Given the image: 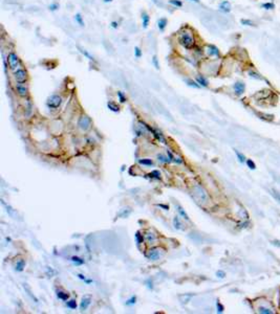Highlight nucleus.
I'll return each mask as SVG.
<instances>
[{"label":"nucleus","instance_id":"1","mask_svg":"<svg viewBox=\"0 0 280 314\" xmlns=\"http://www.w3.org/2000/svg\"><path fill=\"white\" fill-rule=\"evenodd\" d=\"M178 43L186 49H192L195 46V39L189 31H183L178 36Z\"/></svg>","mask_w":280,"mask_h":314},{"label":"nucleus","instance_id":"2","mask_svg":"<svg viewBox=\"0 0 280 314\" xmlns=\"http://www.w3.org/2000/svg\"><path fill=\"white\" fill-rule=\"evenodd\" d=\"M6 61H7V63H9V68H11V70H13V71H15V70H17L18 68L22 67L21 66V60L19 59V57L17 56V54L14 52H9L7 58H6Z\"/></svg>","mask_w":280,"mask_h":314},{"label":"nucleus","instance_id":"3","mask_svg":"<svg viewBox=\"0 0 280 314\" xmlns=\"http://www.w3.org/2000/svg\"><path fill=\"white\" fill-rule=\"evenodd\" d=\"M13 78L15 80L16 82L18 83H25L28 81V71L24 69V68H18L17 70L13 71Z\"/></svg>","mask_w":280,"mask_h":314},{"label":"nucleus","instance_id":"4","mask_svg":"<svg viewBox=\"0 0 280 314\" xmlns=\"http://www.w3.org/2000/svg\"><path fill=\"white\" fill-rule=\"evenodd\" d=\"M193 196L194 198L197 200V202H201V203H205L207 202L208 196L205 192V189L199 185H196L193 189Z\"/></svg>","mask_w":280,"mask_h":314},{"label":"nucleus","instance_id":"5","mask_svg":"<svg viewBox=\"0 0 280 314\" xmlns=\"http://www.w3.org/2000/svg\"><path fill=\"white\" fill-rule=\"evenodd\" d=\"M61 104H62V98L56 94L48 98V100L46 102L47 107L50 108V109H57V108H59V107L61 106Z\"/></svg>","mask_w":280,"mask_h":314},{"label":"nucleus","instance_id":"6","mask_svg":"<svg viewBox=\"0 0 280 314\" xmlns=\"http://www.w3.org/2000/svg\"><path fill=\"white\" fill-rule=\"evenodd\" d=\"M15 88H16V90H17V93L19 94V96H21V98H26L28 95V87L25 83L16 82Z\"/></svg>","mask_w":280,"mask_h":314},{"label":"nucleus","instance_id":"7","mask_svg":"<svg viewBox=\"0 0 280 314\" xmlns=\"http://www.w3.org/2000/svg\"><path fill=\"white\" fill-rule=\"evenodd\" d=\"M90 125H92V119H89L87 115H82L79 119V122H78V126L79 128L83 131H86L90 128Z\"/></svg>","mask_w":280,"mask_h":314},{"label":"nucleus","instance_id":"8","mask_svg":"<svg viewBox=\"0 0 280 314\" xmlns=\"http://www.w3.org/2000/svg\"><path fill=\"white\" fill-rule=\"evenodd\" d=\"M160 251H161V250L158 249V248H152V249L148 250V252H147V254H146L147 259L151 260V261H156V260H158V258L161 256V252H160Z\"/></svg>","mask_w":280,"mask_h":314},{"label":"nucleus","instance_id":"9","mask_svg":"<svg viewBox=\"0 0 280 314\" xmlns=\"http://www.w3.org/2000/svg\"><path fill=\"white\" fill-rule=\"evenodd\" d=\"M90 303H92V297L88 295H86L84 296L82 299V301H81V304H80V310L81 311H85L86 309L88 308L89 305H90Z\"/></svg>","mask_w":280,"mask_h":314},{"label":"nucleus","instance_id":"10","mask_svg":"<svg viewBox=\"0 0 280 314\" xmlns=\"http://www.w3.org/2000/svg\"><path fill=\"white\" fill-rule=\"evenodd\" d=\"M206 52H207V54L210 56V57H219V56H220L219 49L214 45H208Z\"/></svg>","mask_w":280,"mask_h":314},{"label":"nucleus","instance_id":"11","mask_svg":"<svg viewBox=\"0 0 280 314\" xmlns=\"http://www.w3.org/2000/svg\"><path fill=\"white\" fill-rule=\"evenodd\" d=\"M233 87H234L235 93H236L237 95H241L244 92V90H246V86H244V83H241V82L235 83Z\"/></svg>","mask_w":280,"mask_h":314},{"label":"nucleus","instance_id":"12","mask_svg":"<svg viewBox=\"0 0 280 314\" xmlns=\"http://www.w3.org/2000/svg\"><path fill=\"white\" fill-rule=\"evenodd\" d=\"M219 11H221L223 13H230L231 12V3L227 1V0L221 1L219 3Z\"/></svg>","mask_w":280,"mask_h":314},{"label":"nucleus","instance_id":"13","mask_svg":"<svg viewBox=\"0 0 280 314\" xmlns=\"http://www.w3.org/2000/svg\"><path fill=\"white\" fill-rule=\"evenodd\" d=\"M150 131H152L153 132V135H154V137L156 138V139L160 141V143H166V138L163 136V134H162L161 132L158 131V130H154V129H151L149 128Z\"/></svg>","mask_w":280,"mask_h":314},{"label":"nucleus","instance_id":"14","mask_svg":"<svg viewBox=\"0 0 280 314\" xmlns=\"http://www.w3.org/2000/svg\"><path fill=\"white\" fill-rule=\"evenodd\" d=\"M149 21H150L149 15H148L146 12L142 13V26H143V28L148 27V25H149Z\"/></svg>","mask_w":280,"mask_h":314},{"label":"nucleus","instance_id":"15","mask_svg":"<svg viewBox=\"0 0 280 314\" xmlns=\"http://www.w3.org/2000/svg\"><path fill=\"white\" fill-rule=\"evenodd\" d=\"M145 239L148 241L149 244H153L156 241V236L152 232H147L146 235H145Z\"/></svg>","mask_w":280,"mask_h":314},{"label":"nucleus","instance_id":"16","mask_svg":"<svg viewBox=\"0 0 280 314\" xmlns=\"http://www.w3.org/2000/svg\"><path fill=\"white\" fill-rule=\"evenodd\" d=\"M56 293H57L58 299H62V301H67L68 297H69V294H68L67 292H64L63 290H61V289H58L57 291H56Z\"/></svg>","mask_w":280,"mask_h":314},{"label":"nucleus","instance_id":"17","mask_svg":"<svg viewBox=\"0 0 280 314\" xmlns=\"http://www.w3.org/2000/svg\"><path fill=\"white\" fill-rule=\"evenodd\" d=\"M166 26H167V19H166V18H161L158 21V29L163 31L165 29V28H166Z\"/></svg>","mask_w":280,"mask_h":314},{"label":"nucleus","instance_id":"18","mask_svg":"<svg viewBox=\"0 0 280 314\" xmlns=\"http://www.w3.org/2000/svg\"><path fill=\"white\" fill-rule=\"evenodd\" d=\"M24 266H25L24 260H19V261H17V263H16L15 270H17V271H22V270L24 269Z\"/></svg>","mask_w":280,"mask_h":314},{"label":"nucleus","instance_id":"19","mask_svg":"<svg viewBox=\"0 0 280 314\" xmlns=\"http://www.w3.org/2000/svg\"><path fill=\"white\" fill-rule=\"evenodd\" d=\"M196 82H197L201 86H203V87H207L208 84H209L207 80L205 79L203 76H196Z\"/></svg>","mask_w":280,"mask_h":314},{"label":"nucleus","instance_id":"20","mask_svg":"<svg viewBox=\"0 0 280 314\" xmlns=\"http://www.w3.org/2000/svg\"><path fill=\"white\" fill-rule=\"evenodd\" d=\"M176 208H177V212H178V213L180 214V216L183 217L184 219H186L187 221H189V220H190V219H189V216H188V215H187L186 212L184 210V208H182V206H180V205H177Z\"/></svg>","mask_w":280,"mask_h":314},{"label":"nucleus","instance_id":"21","mask_svg":"<svg viewBox=\"0 0 280 314\" xmlns=\"http://www.w3.org/2000/svg\"><path fill=\"white\" fill-rule=\"evenodd\" d=\"M107 107H108L111 111H113V112H119V110H120L119 106L116 105L114 103H112V102H109V103L107 104Z\"/></svg>","mask_w":280,"mask_h":314},{"label":"nucleus","instance_id":"22","mask_svg":"<svg viewBox=\"0 0 280 314\" xmlns=\"http://www.w3.org/2000/svg\"><path fill=\"white\" fill-rule=\"evenodd\" d=\"M75 20H76V22L80 25V26H84V21H83V17L81 14L78 13V14L75 16Z\"/></svg>","mask_w":280,"mask_h":314},{"label":"nucleus","instance_id":"23","mask_svg":"<svg viewBox=\"0 0 280 314\" xmlns=\"http://www.w3.org/2000/svg\"><path fill=\"white\" fill-rule=\"evenodd\" d=\"M240 23L242 25H247V26H254L255 25V23L252 20H250V19H241Z\"/></svg>","mask_w":280,"mask_h":314},{"label":"nucleus","instance_id":"24","mask_svg":"<svg viewBox=\"0 0 280 314\" xmlns=\"http://www.w3.org/2000/svg\"><path fill=\"white\" fill-rule=\"evenodd\" d=\"M71 261H73L75 264H77V265H82V264H84V260H82L81 258H79V256H71Z\"/></svg>","mask_w":280,"mask_h":314},{"label":"nucleus","instance_id":"25","mask_svg":"<svg viewBox=\"0 0 280 314\" xmlns=\"http://www.w3.org/2000/svg\"><path fill=\"white\" fill-rule=\"evenodd\" d=\"M235 154H236V156H237V159L241 162V163L246 162V157H244V154H241L240 152H238L237 150H235Z\"/></svg>","mask_w":280,"mask_h":314},{"label":"nucleus","instance_id":"26","mask_svg":"<svg viewBox=\"0 0 280 314\" xmlns=\"http://www.w3.org/2000/svg\"><path fill=\"white\" fill-rule=\"evenodd\" d=\"M271 194H272V196L280 203V192H278V191H276V189H272Z\"/></svg>","mask_w":280,"mask_h":314},{"label":"nucleus","instance_id":"27","mask_svg":"<svg viewBox=\"0 0 280 314\" xmlns=\"http://www.w3.org/2000/svg\"><path fill=\"white\" fill-rule=\"evenodd\" d=\"M79 50H80V52H81V54H82V55H84V56H85L86 58H88L89 60H90V61H94V57H92V56L90 55V54H89V52H86L85 49H82V48H80V47H79Z\"/></svg>","mask_w":280,"mask_h":314},{"label":"nucleus","instance_id":"28","mask_svg":"<svg viewBox=\"0 0 280 314\" xmlns=\"http://www.w3.org/2000/svg\"><path fill=\"white\" fill-rule=\"evenodd\" d=\"M169 3L171 5L175 6V7H182L183 6V3L180 0H169Z\"/></svg>","mask_w":280,"mask_h":314},{"label":"nucleus","instance_id":"29","mask_svg":"<svg viewBox=\"0 0 280 314\" xmlns=\"http://www.w3.org/2000/svg\"><path fill=\"white\" fill-rule=\"evenodd\" d=\"M139 162H140L141 165H153V161L151 160V159H140Z\"/></svg>","mask_w":280,"mask_h":314},{"label":"nucleus","instance_id":"30","mask_svg":"<svg viewBox=\"0 0 280 314\" xmlns=\"http://www.w3.org/2000/svg\"><path fill=\"white\" fill-rule=\"evenodd\" d=\"M259 313H263V314H273L274 312L272 311L271 309H268V308H265V307H261V308H259Z\"/></svg>","mask_w":280,"mask_h":314},{"label":"nucleus","instance_id":"31","mask_svg":"<svg viewBox=\"0 0 280 314\" xmlns=\"http://www.w3.org/2000/svg\"><path fill=\"white\" fill-rule=\"evenodd\" d=\"M261 7H263V9H273L275 7V5H274V3L267 2V3L261 4Z\"/></svg>","mask_w":280,"mask_h":314},{"label":"nucleus","instance_id":"32","mask_svg":"<svg viewBox=\"0 0 280 314\" xmlns=\"http://www.w3.org/2000/svg\"><path fill=\"white\" fill-rule=\"evenodd\" d=\"M67 307L70 309H76L77 308V303L75 299H70L69 302H67Z\"/></svg>","mask_w":280,"mask_h":314},{"label":"nucleus","instance_id":"33","mask_svg":"<svg viewBox=\"0 0 280 314\" xmlns=\"http://www.w3.org/2000/svg\"><path fill=\"white\" fill-rule=\"evenodd\" d=\"M158 161L164 162V163H168V162L171 161L170 158H166V157L163 155H158Z\"/></svg>","mask_w":280,"mask_h":314},{"label":"nucleus","instance_id":"34","mask_svg":"<svg viewBox=\"0 0 280 314\" xmlns=\"http://www.w3.org/2000/svg\"><path fill=\"white\" fill-rule=\"evenodd\" d=\"M134 56H135V58H141L142 57V50H141L140 47H134Z\"/></svg>","mask_w":280,"mask_h":314},{"label":"nucleus","instance_id":"35","mask_svg":"<svg viewBox=\"0 0 280 314\" xmlns=\"http://www.w3.org/2000/svg\"><path fill=\"white\" fill-rule=\"evenodd\" d=\"M48 9H49V11L55 12V11H57V9H59V4L58 3H50L48 5Z\"/></svg>","mask_w":280,"mask_h":314},{"label":"nucleus","instance_id":"36","mask_svg":"<svg viewBox=\"0 0 280 314\" xmlns=\"http://www.w3.org/2000/svg\"><path fill=\"white\" fill-rule=\"evenodd\" d=\"M118 98H119L120 103H122V104H123V103H125V102H126V98H125V95L123 94V92L118 91Z\"/></svg>","mask_w":280,"mask_h":314},{"label":"nucleus","instance_id":"37","mask_svg":"<svg viewBox=\"0 0 280 314\" xmlns=\"http://www.w3.org/2000/svg\"><path fill=\"white\" fill-rule=\"evenodd\" d=\"M187 83H188V85L189 86H191V87H195V88H199L201 87V85L198 84L197 82H194V81H187Z\"/></svg>","mask_w":280,"mask_h":314},{"label":"nucleus","instance_id":"38","mask_svg":"<svg viewBox=\"0 0 280 314\" xmlns=\"http://www.w3.org/2000/svg\"><path fill=\"white\" fill-rule=\"evenodd\" d=\"M247 165L249 167L250 169H251V170H255V169H256L255 163H254V161H252L251 159H248V160H247Z\"/></svg>","mask_w":280,"mask_h":314},{"label":"nucleus","instance_id":"39","mask_svg":"<svg viewBox=\"0 0 280 314\" xmlns=\"http://www.w3.org/2000/svg\"><path fill=\"white\" fill-rule=\"evenodd\" d=\"M149 176L150 177L152 176V177H154V178H156V179H160V178H161V173H160L158 171H153V172L150 173Z\"/></svg>","mask_w":280,"mask_h":314},{"label":"nucleus","instance_id":"40","mask_svg":"<svg viewBox=\"0 0 280 314\" xmlns=\"http://www.w3.org/2000/svg\"><path fill=\"white\" fill-rule=\"evenodd\" d=\"M173 223H174V226H175V228H177V229H180V226H182V224H180V220H178V218H177V217H175V218H174Z\"/></svg>","mask_w":280,"mask_h":314},{"label":"nucleus","instance_id":"41","mask_svg":"<svg viewBox=\"0 0 280 314\" xmlns=\"http://www.w3.org/2000/svg\"><path fill=\"white\" fill-rule=\"evenodd\" d=\"M216 307H217V312H218V313H222V312H223V306H222L219 302L216 303Z\"/></svg>","mask_w":280,"mask_h":314},{"label":"nucleus","instance_id":"42","mask_svg":"<svg viewBox=\"0 0 280 314\" xmlns=\"http://www.w3.org/2000/svg\"><path fill=\"white\" fill-rule=\"evenodd\" d=\"M135 238H137V244H141V243L143 242V236H141L140 232H137V235H135Z\"/></svg>","mask_w":280,"mask_h":314},{"label":"nucleus","instance_id":"43","mask_svg":"<svg viewBox=\"0 0 280 314\" xmlns=\"http://www.w3.org/2000/svg\"><path fill=\"white\" fill-rule=\"evenodd\" d=\"M135 301H137V297H135V296H132L130 299H128L127 302H126V304H127V305H134V304H135Z\"/></svg>","mask_w":280,"mask_h":314},{"label":"nucleus","instance_id":"44","mask_svg":"<svg viewBox=\"0 0 280 314\" xmlns=\"http://www.w3.org/2000/svg\"><path fill=\"white\" fill-rule=\"evenodd\" d=\"M152 63L154 64V66H155L156 69H158L160 68V65H158V58H156V56H154L152 58Z\"/></svg>","mask_w":280,"mask_h":314},{"label":"nucleus","instance_id":"45","mask_svg":"<svg viewBox=\"0 0 280 314\" xmlns=\"http://www.w3.org/2000/svg\"><path fill=\"white\" fill-rule=\"evenodd\" d=\"M78 277H79V279H81V280L85 281V282H86V283H87V284L92 283V280H87V279H86L85 277H84V275H82V274H78Z\"/></svg>","mask_w":280,"mask_h":314},{"label":"nucleus","instance_id":"46","mask_svg":"<svg viewBox=\"0 0 280 314\" xmlns=\"http://www.w3.org/2000/svg\"><path fill=\"white\" fill-rule=\"evenodd\" d=\"M216 275H217V278L223 279V278H225V272H223V271H220V270H219V271H217V272H216Z\"/></svg>","mask_w":280,"mask_h":314},{"label":"nucleus","instance_id":"47","mask_svg":"<svg viewBox=\"0 0 280 314\" xmlns=\"http://www.w3.org/2000/svg\"><path fill=\"white\" fill-rule=\"evenodd\" d=\"M249 74L251 76H252V78H255V79H260V76H258V74H257V73H255V72H252V71H250Z\"/></svg>","mask_w":280,"mask_h":314},{"label":"nucleus","instance_id":"48","mask_svg":"<svg viewBox=\"0 0 280 314\" xmlns=\"http://www.w3.org/2000/svg\"><path fill=\"white\" fill-rule=\"evenodd\" d=\"M111 26H112L113 28H118V26H119V24H118V22L112 21V22H111Z\"/></svg>","mask_w":280,"mask_h":314},{"label":"nucleus","instance_id":"49","mask_svg":"<svg viewBox=\"0 0 280 314\" xmlns=\"http://www.w3.org/2000/svg\"><path fill=\"white\" fill-rule=\"evenodd\" d=\"M167 153H168V156H169V158H170V160H171V159H174V156L172 155V154H171L170 151H167Z\"/></svg>","mask_w":280,"mask_h":314},{"label":"nucleus","instance_id":"50","mask_svg":"<svg viewBox=\"0 0 280 314\" xmlns=\"http://www.w3.org/2000/svg\"><path fill=\"white\" fill-rule=\"evenodd\" d=\"M190 2H195V3H199V0H188Z\"/></svg>","mask_w":280,"mask_h":314},{"label":"nucleus","instance_id":"51","mask_svg":"<svg viewBox=\"0 0 280 314\" xmlns=\"http://www.w3.org/2000/svg\"><path fill=\"white\" fill-rule=\"evenodd\" d=\"M104 1H105V2H111L112 0H104Z\"/></svg>","mask_w":280,"mask_h":314}]
</instances>
